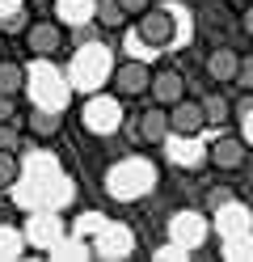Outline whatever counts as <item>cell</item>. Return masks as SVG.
<instances>
[{
  "label": "cell",
  "mask_w": 253,
  "mask_h": 262,
  "mask_svg": "<svg viewBox=\"0 0 253 262\" xmlns=\"http://www.w3.org/2000/svg\"><path fill=\"white\" fill-rule=\"evenodd\" d=\"M245 157H249V140L219 136L211 148H207V165H215L219 173H236V169H245Z\"/></svg>",
  "instance_id": "cell-1"
},
{
  "label": "cell",
  "mask_w": 253,
  "mask_h": 262,
  "mask_svg": "<svg viewBox=\"0 0 253 262\" xmlns=\"http://www.w3.org/2000/svg\"><path fill=\"white\" fill-rule=\"evenodd\" d=\"M202 127H207L202 102H190V97H181L177 106H169V136H186V140H194Z\"/></svg>",
  "instance_id": "cell-2"
},
{
  "label": "cell",
  "mask_w": 253,
  "mask_h": 262,
  "mask_svg": "<svg viewBox=\"0 0 253 262\" xmlns=\"http://www.w3.org/2000/svg\"><path fill=\"white\" fill-rule=\"evenodd\" d=\"M148 85H152V68L148 63L127 59V63L114 68V93L118 97H140V93H148Z\"/></svg>",
  "instance_id": "cell-3"
},
{
  "label": "cell",
  "mask_w": 253,
  "mask_h": 262,
  "mask_svg": "<svg viewBox=\"0 0 253 262\" xmlns=\"http://www.w3.org/2000/svg\"><path fill=\"white\" fill-rule=\"evenodd\" d=\"M135 30H140V38H144L148 47H169V42H173V13L148 9V13H140Z\"/></svg>",
  "instance_id": "cell-4"
},
{
  "label": "cell",
  "mask_w": 253,
  "mask_h": 262,
  "mask_svg": "<svg viewBox=\"0 0 253 262\" xmlns=\"http://www.w3.org/2000/svg\"><path fill=\"white\" fill-rule=\"evenodd\" d=\"M148 93L156 97V106H177L181 97H186V76L177 72V68H160V72H152V85H148Z\"/></svg>",
  "instance_id": "cell-5"
},
{
  "label": "cell",
  "mask_w": 253,
  "mask_h": 262,
  "mask_svg": "<svg viewBox=\"0 0 253 262\" xmlns=\"http://www.w3.org/2000/svg\"><path fill=\"white\" fill-rule=\"evenodd\" d=\"M236 68H241V55H236L232 47H215L207 55V76L215 85H236Z\"/></svg>",
  "instance_id": "cell-6"
},
{
  "label": "cell",
  "mask_w": 253,
  "mask_h": 262,
  "mask_svg": "<svg viewBox=\"0 0 253 262\" xmlns=\"http://www.w3.org/2000/svg\"><path fill=\"white\" fill-rule=\"evenodd\" d=\"M59 42H63V30L55 21H34L26 30V47L34 55H51V51H59Z\"/></svg>",
  "instance_id": "cell-7"
},
{
  "label": "cell",
  "mask_w": 253,
  "mask_h": 262,
  "mask_svg": "<svg viewBox=\"0 0 253 262\" xmlns=\"http://www.w3.org/2000/svg\"><path fill=\"white\" fill-rule=\"evenodd\" d=\"M165 136H169V110H165V106L144 110V114H140V140H144V144H160Z\"/></svg>",
  "instance_id": "cell-8"
},
{
  "label": "cell",
  "mask_w": 253,
  "mask_h": 262,
  "mask_svg": "<svg viewBox=\"0 0 253 262\" xmlns=\"http://www.w3.org/2000/svg\"><path fill=\"white\" fill-rule=\"evenodd\" d=\"M173 237L181 245H198L202 237H207V220L194 216V211H181V216H173Z\"/></svg>",
  "instance_id": "cell-9"
},
{
  "label": "cell",
  "mask_w": 253,
  "mask_h": 262,
  "mask_svg": "<svg viewBox=\"0 0 253 262\" xmlns=\"http://www.w3.org/2000/svg\"><path fill=\"white\" fill-rule=\"evenodd\" d=\"M144 186H148V173H140V169H118L110 178V190L118 194V199H140Z\"/></svg>",
  "instance_id": "cell-10"
},
{
  "label": "cell",
  "mask_w": 253,
  "mask_h": 262,
  "mask_svg": "<svg viewBox=\"0 0 253 262\" xmlns=\"http://www.w3.org/2000/svg\"><path fill=\"white\" fill-rule=\"evenodd\" d=\"M84 119H89V131H101V136H110V131L118 127V123H114V106H110V102H93L89 110H84Z\"/></svg>",
  "instance_id": "cell-11"
},
{
  "label": "cell",
  "mask_w": 253,
  "mask_h": 262,
  "mask_svg": "<svg viewBox=\"0 0 253 262\" xmlns=\"http://www.w3.org/2000/svg\"><path fill=\"white\" fill-rule=\"evenodd\" d=\"M30 131L38 140H55L59 136V114H51V110H30Z\"/></svg>",
  "instance_id": "cell-12"
},
{
  "label": "cell",
  "mask_w": 253,
  "mask_h": 262,
  "mask_svg": "<svg viewBox=\"0 0 253 262\" xmlns=\"http://www.w3.org/2000/svg\"><path fill=\"white\" fill-rule=\"evenodd\" d=\"M202 114H207V127L211 123H228V97L224 93H207L202 97Z\"/></svg>",
  "instance_id": "cell-13"
},
{
  "label": "cell",
  "mask_w": 253,
  "mask_h": 262,
  "mask_svg": "<svg viewBox=\"0 0 253 262\" xmlns=\"http://www.w3.org/2000/svg\"><path fill=\"white\" fill-rule=\"evenodd\" d=\"M97 21L106 26V30H118V26L127 21V13L118 9V0H97Z\"/></svg>",
  "instance_id": "cell-14"
},
{
  "label": "cell",
  "mask_w": 253,
  "mask_h": 262,
  "mask_svg": "<svg viewBox=\"0 0 253 262\" xmlns=\"http://www.w3.org/2000/svg\"><path fill=\"white\" fill-rule=\"evenodd\" d=\"M21 85H26V72L17 68V63H9V59H5V63H0V93H9V97H13Z\"/></svg>",
  "instance_id": "cell-15"
},
{
  "label": "cell",
  "mask_w": 253,
  "mask_h": 262,
  "mask_svg": "<svg viewBox=\"0 0 253 262\" xmlns=\"http://www.w3.org/2000/svg\"><path fill=\"white\" fill-rule=\"evenodd\" d=\"M17 173H21V161H17L13 152L0 148V186H13V182H17Z\"/></svg>",
  "instance_id": "cell-16"
},
{
  "label": "cell",
  "mask_w": 253,
  "mask_h": 262,
  "mask_svg": "<svg viewBox=\"0 0 253 262\" xmlns=\"http://www.w3.org/2000/svg\"><path fill=\"white\" fill-rule=\"evenodd\" d=\"M236 85L253 89V55H241V68H236Z\"/></svg>",
  "instance_id": "cell-17"
},
{
  "label": "cell",
  "mask_w": 253,
  "mask_h": 262,
  "mask_svg": "<svg viewBox=\"0 0 253 262\" xmlns=\"http://www.w3.org/2000/svg\"><path fill=\"white\" fill-rule=\"evenodd\" d=\"M118 9H123L127 17H140V13H148V9H152V0H118Z\"/></svg>",
  "instance_id": "cell-18"
},
{
  "label": "cell",
  "mask_w": 253,
  "mask_h": 262,
  "mask_svg": "<svg viewBox=\"0 0 253 262\" xmlns=\"http://www.w3.org/2000/svg\"><path fill=\"white\" fill-rule=\"evenodd\" d=\"M0 148H5V152H13V148H17V127L0 123Z\"/></svg>",
  "instance_id": "cell-19"
},
{
  "label": "cell",
  "mask_w": 253,
  "mask_h": 262,
  "mask_svg": "<svg viewBox=\"0 0 253 262\" xmlns=\"http://www.w3.org/2000/svg\"><path fill=\"white\" fill-rule=\"evenodd\" d=\"M9 119H13V97L0 93V123H9Z\"/></svg>",
  "instance_id": "cell-20"
},
{
  "label": "cell",
  "mask_w": 253,
  "mask_h": 262,
  "mask_svg": "<svg viewBox=\"0 0 253 262\" xmlns=\"http://www.w3.org/2000/svg\"><path fill=\"white\" fill-rule=\"evenodd\" d=\"M21 30H26L21 17H5V34H21Z\"/></svg>",
  "instance_id": "cell-21"
},
{
  "label": "cell",
  "mask_w": 253,
  "mask_h": 262,
  "mask_svg": "<svg viewBox=\"0 0 253 262\" xmlns=\"http://www.w3.org/2000/svg\"><path fill=\"white\" fill-rule=\"evenodd\" d=\"M241 30H245V34L253 38V9H245V17H241Z\"/></svg>",
  "instance_id": "cell-22"
},
{
  "label": "cell",
  "mask_w": 253,
  "mask_h": 262,
  "mask_svg": "<svg viewBox=\"0 0 253 262\" xmlns=\"http://www.w3.org/2000/svg\"><path fill=\"white\" fill-rule=\"evenodd\" d=\"M245 127H249V140H253V114H249V123H245Z\"/></svg>",
  "instance_id": "cell-23"
}]
</instances>
